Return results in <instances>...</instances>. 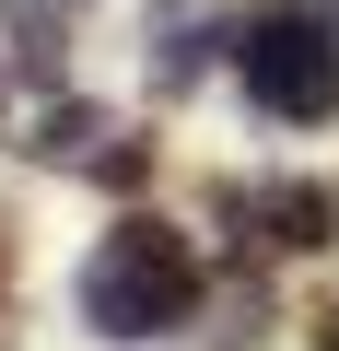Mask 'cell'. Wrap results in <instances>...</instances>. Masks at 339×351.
Returning <instances> with one entry per match:
<instances>
[{
	"instance_id": "obj_1",
	"label": "cell",
	"mask_w": 339,
	"mask_h": 351,
	"mask_svg": "<svg viewBox=\"0 0 339 351\" xmlns=\"http://www.w3.org/2000/svg\"><path fill=\"white\" fill-rule=\"evenodd\" d=\"M188 304H199V258L176 223L129 211L94 234V258H82V328L94 339H164V328H188Z\"/></svg>"
},
{
	"instance_id": "obj_4",
	"label": "cell",
	"mask_w": 339,
	"mask_h": 351,
	"mask_svg": "<svg viewBox=\"0 0 339 351\" xmlns=\"http://www.w3.org/2000/svg\"><path fill=\"white\" fill-rule=\"evenodd\" d=\"M0 281H12V234H0Z\"/></svg>"
},
{
	"instance_id": "obj_2",
	"label": "cell",
	"mask_w": 339,
	"mask_h": 351,
	"mask_svg": "<svg viewBox=\"0 0 339 351\" xmlns=\"http://www.w3.org/2000/svg\"><path fill=\"white\" fill-rule=\"evenodd\" d=\"M234 71H246V94H258L269 117H292V129L339 117V24H327V12H258L246 47H234Z\"/></svg>"
},
{
	"instance_id": "obj_3",
	"label": "cell",
	"mask_w": 339,
	"mask_h": 351,
	"mask_svg": "<svg viewBox=\"0 0 339 351\" xmlns=\"http://www.w3.org/2000/svg\"><path fill=\"white\" fill-rule=\"evenodd\" d=\"M246 223H258V246L304 258V246H327V234H339V199H327V188H304V176H281V188H258V199H246Z\"/></svg>"
}]
</instances>
